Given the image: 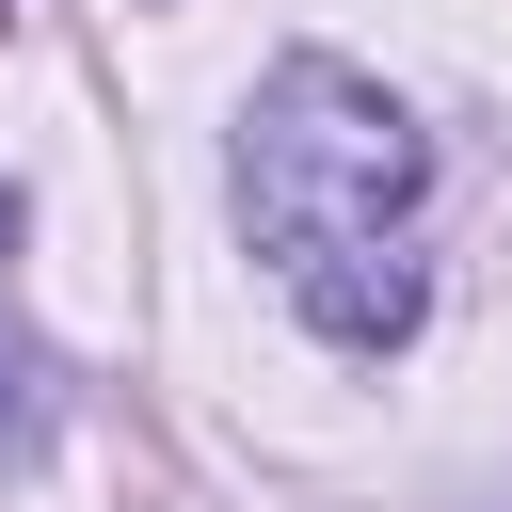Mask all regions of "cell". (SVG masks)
Segmentation results:
<instances>
[{
	"instance_id": "cell-3",
	"label": "cell",
	"mask_w": 512,
	"mask_h": 512,
	"mask_svg": "<svg viewBox=\"0 0 512 512\" xmlns=\"http://www.w3.org/2000/svg\"><path fill=\"white\" fill-rule=\"evenodd\" d=\"M16 224H32V208H16V176H0V256H16Z\"/></svg>"
},
{
	"instance_id": "cell-1",
	"label": "cell",
	"mask_w": 512,
	"mask_h": 512,
	"mask_svg": "<svg viewBox=\"0 0 512 512\" xmlns=\"http://www.w3.org/2000/svg\"><path fill=\"white\" fill-rule=\"evenodd\" d=\"M416 192H432V128H416L368 64L288 48V64L240 96V240L272 256V288L304 304V336L400 352V336L432 320V272L400 256Z\"/></svg>"
},
{
	"instance_id": "cell-2",
	"label": "cell",
	"mask_w": 512,
	"mask_h": 512,
	"mask_svg": "<svg viewBox=\"0 0 512 512\" xmlns=\"http://www.w3.org/2000/svg\"><path fill=\"white\" fill-rule=\"evenodd\" d=\"M48 400H64L48 336H32V320H0V464H32V448H48Z\"/></svg>"
}]
</instances>
